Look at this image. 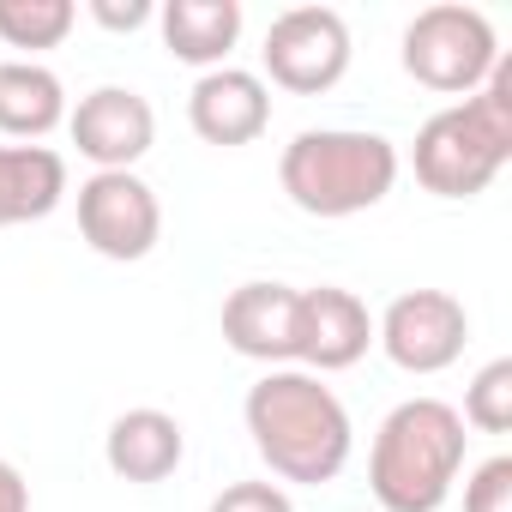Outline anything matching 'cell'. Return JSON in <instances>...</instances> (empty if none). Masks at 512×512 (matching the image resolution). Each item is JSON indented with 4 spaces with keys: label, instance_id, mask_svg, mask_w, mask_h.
<instances>
[{
    "label": "cell",
    "instance_id": "cell-1",
    "mask_svg": "<svg viewBox=\"0 0 512 512\" xmlns=\"http://www.w3.org/2000/svg\"><path fill=\"white\" fill-rule=\"evenodd\" d=\"M241 416H247L253 452L272 464V476L302 482V488L338 482L350 452H356V428H350L344 398L308 368H266L247 386Z\"/></svg>",
    "mask_w": 512,
    "mask_h": 512
},
{
    "label": "cell",
    "instance_id": "cell-2",
    "mask_svg": "<svg viewBox=\"0 0 512 512\" xmlns=\"http://www.w3.org/2000/svg\"><path fill=\"white\" fill-rule=\"evenodd\" d=\"M512 163V61L500 55L482 91L422 121L410 169L434 199H476Z\"/></svg>",
    "mask_w": 512,
    "mask_h": 512
},
{
    "label": "cell",
    "instance_id": "cell-3",
    "mask_svg": "<svg viewBox=\"0 0 512 512\" xmlns=\"http://www.w3.org/2000/svg\"><path fill=\"white\" fill-rule=\"evenodd\" d=\"M464 422L440 398H404L368 452V488L386 512H440L464 470Z\"/></svg>",
    "mask_w": 512,
    "mask_h": 512
},
{
    "label": "cell",
    "instance_id": "cell-4",
    "mask_svg": "<svg viewBox=\"0 0 512 512\" xmlns=\"http://www.w3.org/2000/svg\"><path fill=\"white\" fill-rule=\"evenodd\" d=\"M278 181L308 217H356L398 187V145L362 127H308L284 145Z\"/></svg>",
    "mask_w": 512,
    "mask_h": 512
},
{
    "label": "cell",
    "instance_id": "cell-5",
    "mask_svg": "<svg viewBox=\"0 0 512 512\" xmlns=\"http://www.w3.org/2000/svg\"><path fill=\"white\" fill-rule=\"evenodd\" d=\"M404 73L440 97H470L482 91V79L494 73L500 61V43H494V25L488 13L476 7H458V0H446V7H422L410 25H404Z\"/></svg>",
    "mask_w": 512,
    "mask_h": 512
},
{
    "label": "cell",
    "instance_id": "cell-6",
    "mask_svg": "<svg viewBox=\"0 0 512 512\" xmlns=\"http://www.w3.org/2000/svg\"><path fill=\"white\" fill-rule=\"evenodd\" d=\"M260 61H266L278 91L320 97L350 73V25L338 7H290L272 19Z\"/></svg>",
    "mask_w": 512,
    "mask_h": 512
},
{
    "label": "cell",
    "instance_id": "cell-7",
    "mask_svg": "<svg viewBox=\"0 0 512 512\" xmlns=\"http://www.w3.org/2000/svg\"><path fill=\"white\" fill-rule=\"evenodd\" d=\"M79 235L103 260H121V266L145 260L163 241V205H157L151 181H139L133 169H103V175L79 181Z\"/></svg>",
    "mask_w": 512,
    "mask_h": 512
},
{
    "label": "cell",
    "instance_id": "cell-8",
    "mask_svg": "<svg viewBox=\"0 0 512 512\" xmlns=\"http://www.w3.org/2000/svg\"><path fill=\"white\" fill-rule=\"evenodd\" d=\"M374 344L386 350L392 368L404 374H440L464 356L470 344V314L458 296L446 290H404L386 302L380 326H374Z\"/></svg>",
    "mask_w": 512,
    "mask_h": 512
},
{
    "label": "cell",
    "instance_id": "cell-9",
    "mask_svg": "<svg viewBox=\"0 0 512 512\" xmlns=\"http://www.w3.org/2000/svg\"><path fill=\"white\" fill-rule=\"evenodd\" d=\"M67 133H73L79 157L97 163V175H103V169H133L157 145V115L139 91L97 85L91 97H79V109H67Z\"/></svg>",
    "mask_w": 512,
    "mask_h": 512
},
{
    "label": "cell",
    "instance_id": "cell-10",
    "mask_svg": "<svg viewBox=\"0 0 512 512\" xmlns=\"http://www.w3.org/2000/svg\"><path fill=\"white\" fill-rule=\"evenodd\" d=\"M374 344V314L356 290L338 284H314L296 302V362L308 374H338L356 368Z\"/></svg>",
    "mask_w": 512,
    "mask_h": 512
},
{
    "label": "cell",
    "instance_id": "cell-11",
    "mask_svg": "<svg viewBox=\"0 0 512 512\" xmlns=\"http://www.w3.org/2000/svg\"><path fill=\"white\" fill-rule=\"evenodd\" d=\"M187 121L217 151L253 145V139L272 127V91H266L260 73H247V67H211L187 91Z\"/></svg>",
    "mask_w": 512,
    "mask_h": 512
},
{
    "label": "cell",
    "instance_id": "cell-12",
    "mask_svg": "<svg viewBox=\"0 0 512 512\" xmlns=\"http://www.w3.org/2000/svg\"><path fill=\"white\" fill-rule=\"evenodd\" d=\"M296 302H302V290H290V284H241V290H229V302H223L229 350L247 356V362H266V368L296 362Z\"/></svg>",
    "mask_w": 512,
    "mask_h": 512
},
{
    "label": "cell",
    "instance_id": "cell-13",
    "mask_svg": "<svg viewBox=\"0 0 512 512\" xmlns=\"http://www.w3.org/2000/svg\"><path fill=\"white\" fill-rule=\"evenodd\" d=\"M103 458H109V470H115L121 482L151 488V482H169V476L181 470L187 434H181V422H175L169 410H151V404H145V410H121V416L109 422Z\"/></svg>",
    "mask_w": 512,
    "mask_h": 512
},
{
    "label": "cell",
    "instance_id": "cell-14",
    "mask_svg": "<svg viewBox=\"0 0 512 512\" xmlns=\"http://www.w3.org/2000/svg\"><path fill=\"white\" fill-rule=\"evenodd\" d=\"M163 49L187 67H229V49L241 43V0H169L157 13Z\"/></svg>",
    "mask_w": 512,
    "mask_h": 512
},
{
    "label": "cell",
    "instance_id": "cell-15",
    "mask_svg": "<svg viewBox=\"0 0 512 512\" xmlns=\"http://www.w3.org/2000/svg\"><path fill=\"white\" fill-rule=\"evenodd\" d=\"M67 199V157L49 145H0V229L37 223Z\"/></svg>",
    "mask_w": 512,
    "mask_h": 512
},
{
    "label": "cell",
    "instance_id": "cell-16",
    "mask_svg": "<svg viewBox=\"0 0 512 512\" xmlns=\"http://www.w3.org/2000/svg\"><path fill=\"white\" fill-rule=\"evenodd\" d=\"M67 121V85L37 61H0V133L7 139H49Z\"/></svg>",
    "mask_w": 512,
    "mask_h": 512
},
{
    "label": "cell",
    "instance_id": "cell-17",
    "mask_svg": "<svg viewBox=\"0 0 512 512\" xmlns=\"http://www.w3.org/2000/svg\"><path fill=\"white\" fill-rule=\"evenodd\" d=\"M73 25V0H0V43L7 49H61Z\"/></svg>",
    "mask_w": 512,
    "mask_h": 512
},
{
    "label": "cell",
    "instance_id": "cell-18",
    "mask_svg": "<svg viewBox=\"0 0 512 512\" xmlns=\"http://www.w3.org/2000/svg\"><path fill=\"white\" fill-rule=\"evenodd\" d=\"M458 422H470V428H482V434H506V428H512V362H506V356L488 362V368L470 380Z\"/></svg>",
    "mask_w": 512,
    "mask_h": 512
},
{
    "label": "cell",
    "instance_id": "cell-19",
    "mask_svg": "<svg viewBox=\"0 0 512 512\" xmlns=\"http://www.w3.org/2000/svg\"><path fill=\"white\" fill-rule=\"evenodd\" d=\"M464 512H512V458L494 452L488 464L470 470L464 482Z\"/></svg>",
    "mask_w": 512,
    "mask_h": 512
},
{
    "label": "cell",
    "instance_id": "cell-20",
    "mask_svg": "<svg viewBox=\"0 0 512 512\" xmlns=\"http://www.w3.org/2000/svg\"><path fill=\"white\" fill-rule=\"evenodd\" d=\"M205 512H296L278 482H229Z\"/></svg>",
    "mask_w": 512,
    "mask_h": 512
},
{
    "label": "cell",
    "instance_id": "cell-21",
    "mask_svg": "<svg viewBox=\"0 0 512 512\" xmlns=\"http://www.w3.org/2000/svg\"><path fill=\"white\" fill-rule=\"evenodd\" d=\"M91 19L103 31H139V25L157 19V7H151V0H91Z\"/></svg>",
    "mask_w": 512,
    "mask_h": 512
},
{
    "label": "cell",
    "instance_id": "cell-22",
    "mask_svg": "<svg viewBox=\"0 0 512 512\" xmlns=\"http://www.w3.org/2000/svg\"><path fill=\"white\" fill-rule=\"evenodd\" d=\"M0 512H31V482L7 458H0Z\"/></svg>",
    "mask_w": 512,
    "mask_h": 512
}]
</instances>
